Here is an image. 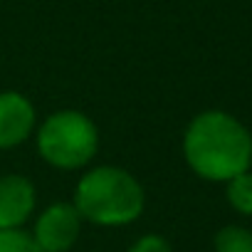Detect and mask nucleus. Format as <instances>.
Returning <instances> with one entry per match:
<instances>
[{"mask_svg":"<svg viewBox=\"0 0 252 252\" xmlns=\"http://www.w3.org/2000/svg\"><path fill=\"white\" fill-rule=\"evenodd\" d=\"M72 203L84 222L99 227H124L144 215L146 190L131 171L101 163L82 173L74 186Z\"/></svg>","mask_w":252,"mask_h":252,"instance_id":"nucleus-2","label":"nucleus"},{"mask_svg":"<svg viewBox=\"0 0 252 252\" xmlns=\"http://www.w3.org/2000/svg\"><path fill=\"white\" fill-rule=\"evenodd\" d=\"M37 208V188L28 176H0V230H20Z\"/></svg>","mask_w":252,"mask_h":252,"instance_id":"nucleus-6","label":"nucleus"},{"mask_svg":"<svg viewBox=\"0 0 252 252\" xmlns=\"http://www.w3.org/2000/svg\"><path fill=\"white\" fill-rule=\"evenodd\" d=\"M0 252H42L28 230H0Z\"/></svg>","mask_w":252,"mask_h":252,"instance_id":"nucleus-9","label":"nucleus"},{"mask_svg":"<svg viewBox=\"0 0 252 252\" xmlns=\"http://www.w3.org/2000/svg\"><path fill=\"white\" fill-rule=\"evenodd\" d=\"M215 252H252V230L245 225H225L213 237Z\"/></svg>","mask_w":252,"mask_h":252,"instance_id":"nucleus-8","label":"nucleus"},{"mask_svg":"<svg viewBox=\"0 0 252 252\" xmlns=\"http://www.w3.org/2000/svg\"><path fill=\"white\" fill-rule=\"evenodd\" d=\"M250 171H252V163H250Z\"/></svg>","mask_w":252,"mask_h":252,"instance_id":"nucleus-11","label":"nucleus"},{"mask_svg":"<svg viewBox=\"0 0 252 252\" xmlns=\"http://www.w3.org/2000/svg\"><path fill=\"white\" fill-rule=\"evenodd\" d=\"M126 252H173V245L158 232H146L136 237Z\"/></svg>","mask_w":252,"mask_h":252,"instance_id":"nucleus-10","label":"nucleus"},{"mask_svg":"<svg viewBox=\"0 0 252 252\" xmlns=\"http://www.w3.org/2000/svg\"><path fill=\"white\" fill-rule=\"evenodd\" d=\"M82 222L84 220L74 203L60 200L50 203L37 213L30 235L35 237L42 252H69L82 235Z\"/></svg>","mask_w":252,"mask_h":252,"instance_id":"nucleus-4","label":"nucleus"},{"mask_svg":"<svg viewBox=\"0 0 252 252\" xmlns=\"http://www.w3.org/2000/svg\"><path fill=\"white\" fill-rule=\"evenodd\" d=\"M225 198L240 215H252V171L237 173L225 183Z\"/></svg>","mask_w":252,"mask_h":252,"instance_id":"nucleus-7","label":"nucleus"},{"mask_svg":"<svg viewBox=\"0 0 252 252\" xmlns=\"http://www.w3.org/2000/svg\"><path fill=\"white\" fill-rule=\"evenodd\" d=\"M32 136L40 158L57 171H79L89 166L99 151L96 124L77 109L47 114Z\"/></svg>","mask_w":252,"mask_h":252,"instance_id":"nucleus-3","label":"nucleus"},{"mask_svg":"<svg viewBox=\"0 0 252 252\" xmlns=\"http://www.w3.org/2000/svg\"><path fill=\"white\" fill-rule=\"evenodd\" d=\"M37 129L35 104L13 89L0 92V151H10L32 139Z\"/></svg>","mask_w":252,"mask_h":252,"instance_id":"nucleus-5","label":"nucleus"},{"mask_svg":"<svg viewBox=\"0 0 252 252\" xmlns=\"http://www.w3.org/2000/svg\"><path fill=\"white\" fill-rule=\"evenodd\" d=\"M183 158L188 168L210 183H227L250 171L252 134L232 114L208 109L195 114L183 131Z\"/></svg>","mask_w":252,"mask_h":252,"instance_id":"nucleus-1","label":"nucleus"}]
</instances>
